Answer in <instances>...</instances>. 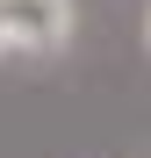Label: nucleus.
Wrapping results in <instances>:
<instances>
[{
    "label": "nucleus",
    "mask_w": 151,
    "mask_h": 158,
    "mask_svg": "<svg viewBox=\"0 0 151 158\" xmlns=\"http://www.w3.org/2000/svg\"><path fill=\"white\" fill-rule=\"evenodd\" d=\"M79 29V7L72 0H0V43L7 50H65Z\"/></svg>",
    "instance_id": "nucleus-1"
},
{
    "label": "nucleus",
    "mask_w": 151,
    "mask_h": 158,
    "mask_svg": "<svg viewBox=\"0 0 151 158\" xmlns=\"http://www.w3.org/2000/svg\"><path fill=\"white\" fill-rule=\"evenodd\" d=\"M144 43H151V7H144Z\"/></svg>",
    "instance_id": "nucleus-2"
}]
</instances>
